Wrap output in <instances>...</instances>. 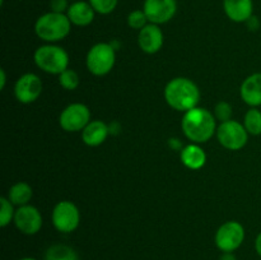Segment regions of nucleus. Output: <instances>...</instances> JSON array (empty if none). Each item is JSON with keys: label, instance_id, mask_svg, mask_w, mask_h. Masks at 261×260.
Segmentation results:
<instances>
[{"label": "nucleus", "instance_id": "nucleus-14", "mask_svg": "<svg viewBox=\"0 0 261 260\" xmlns=\"http://www.w3.org/2000/svg\"><path fill=\"white\" fill-rule=\"evenodd\" d=\"M223 9L232 22L246 23L254 15V2L252 0H223Z\"/></svg>", "mask_w": 261, "mask_h": 260}, {"label": "nucleus", "instance_id": "nucleus-32", "mask_svg": "<svg viewBox=\"0 0 261 260\" xmlns=\"http://www.w3.org/2000/svg\"><path fill=\"white\" fill-rule=\"evenodd\" d=\"M5 82H7V75H5L4 69H0V88L4 89Z\"/></svg>", "mask_w": 261, "mask_h": 260}, {"label": "nucleus", "instance_id": "nucleus-29", "mask_svg": "<svg viewBox=\"0 0 261 260\" xmlns=\"http://www.w3.org/2000/svg\"><path fill=\"white\" fill-rule=\"evenodd\" d=\"M168 144H170L171 148H173L175 150H181L182 149V143H181L180 139H177V138H171L170 140H168Z\"/></svg>", "mask_w": 261, "mask_h": 260}, {"label": "nucleus", "instance_id": "nucleus-27", "mask_svg": "<svg viewBox=\"0 0 261 260\" xmlns=\"http://www.w3.org/2000/svg\"><path fill=\"white\" fill-rule=\"evenodd\" d=\"M69 7H70L69 0H50V12L66 14Z\"/></svg>", "mask_w": 261, "mask_h": 260}, {"label": "nucleus", "instance_id": "nucleus-23", "mask_svg": "<svg viewBox=\"0 0 261 260\" xmlns=\"http://www.w3.org/2000/svg\"><path fill=\"white\" fill-rule=\"evenodd\" d=\"M0 226L7 227L14 219V204L8 198H0Z\"/></svg>", "mask_w": 261, "mask_h": 260}, {"label": "nucleus", "instance_id": "nucleus-1", "mask_svg": "<svg viewBox=\"0 0 261 260\" xmlns=\"http://www.w3.org/2000/svg\"><path fill=\"white\" fill-rule=\"evenodd\" d=\"M216 116L209 110L203 107H194L189 111L184 112L181 127L184 135L190 142L201 144L212 139L217 133Z\"/></svg>", "mask_w": 261, "mask_h": 260}, {"label": "nucleus", "instance_id": "nucleus-8", "mask_svg": "<svg viewBox=\"0 0 261 260\" xmlns=\"http://www.w3.org/2000/svg\"><path fill=\"white\" fill-rule=\"evenodd\" d=\"M245 227L237 221H228L216 232L217 247L222 252H234L245 241Z\"/></svg>", "mask_w": 261, "mask_h": 260}, {"label": "nucleus", "instance_id": "nucleus-31", "mask_svg": "<svg viewBox=\"0 0 261 260\" xmlns=\"http://www.w3.org/2000/svg\"><path fill=\"white\" fill-rule=\"evenodd\" d=\"M255 250H256L257 255L261 257V232L256 236V240H255Z\"/></svg>", "mask_w": 261, "mask_h": 260}, {"label": "nucleus", "instance_id": "nucleus-24", "mask_svg": "<svg viewBox=\"0 0 261 260\" xmlns=\"http://www.w3.org/2000/svg\"><path fill=\"white\" fill-rule=\"evenodd\" d=\"M148 23H149V20H148L147 15H145L143 9H135L133 12H130L129 15H127V25L130 28H133V30L140 31Z\"/></svg>", "mask_w": 261, "mask_h": 260}, {"label": "nucleus", "instance_id": "nucleus-15", "mask_svg": "<svg viewBox=\"0 0 261 260\" xmlns=\"http://www.w3.org/2000/svg\"><path fill=\"white\" fill-rule=\"evenodd\" d=\"M240 96L250 107L261 106V73L251 74L242 82Z\"/></svg>", "mask_w": 261, "mask_h": 260}, {"label": "nucleus", "instance_id": "nucleus-3", "mask_svg": "<svg viewBox=\"0 0 261 260\" xmlns=\"http://www.w3.org/2000/svg\"><path fill=\"white\" fill-rule=\"evenodd\" d=\"M70 30V20L68 15L63 13H45L38 17L35 23V32L37 37L48 43L58 42L68 37Z\"/></svg>", "mask_w": 261, "mask_h": 260}, {"label": "nucleus", "instance_id": "nucleus-33", "mask_svg": "<svg viewBox=\"0 0 261 260\" xmlns=\"http://www.w3.org/2000/svg\"><path fill=\"white\" fill-rule=\"evenodd\" d=\"M20 260H36V259H33V257H23V259Z\"/></svg>", "mask_w": 261, "mask_h": 260}, {"label": "nucleus", "instance_id": "nucleus-7", "mask_svg": "<svg viewBox=\"0 0 261 260\" xmlns=\"http://www.w3.org/2000/svg\"><path fill=\"white\" fill-rule=\"evenodd\" d=\"M54 227L61 233H71L81 223V213L73 201L61 200L54 206L51 216Z\"/></svg>", "mask_w": 261, "mask_h": 260}, {"label": "nucleus", "instance_id": "nucleus-21", "mask_svg": "<svg viewBox=\"0 0 261 260\" xmlns=\"http://www.w3.org/2000/svg\"><path fill=\"white\" fill-rule=\"evenodd\" d=\"M244 125L250 135H261V111L257 107H251L245 114Z\"/></svg>", "mask_w": 261, "mask_h": 260}, {"label": "nucleus", "instance_id": "nucleus-20", "mask_svg": "<svg viewBox=\"0 0 261 260\" xmlns=\"http://www.w3.org/2000/svg\"><path fill=\"white\" fill-rule=\"evenodd\" d=\"M45 260H79V256L71 246L55 244L46 250Z\"/></svg>", "mask_w": 261, "mask_h": 260}, {"label": "nucleus", "instance_id": "nucleus-13", "mask_svg": "<svg viewBox=\"0 0 261 260\" xmlns=\"http://www.w3.org/2000/svg\"><path fill=\"white\" fill-rule=\"evenodd\" d=\"M165 36L158 24L148 23L144 28L139 31L138 35V45L140 50L145 54H155L162 48Z\"/></svg>", "mask_w": 261, "mask_h": 260}, {"label": "nucleus", "instance_id": "nucleus-30", "mask_svg": "<svg viewBox=\"0 0 261 260\" xmlns=\"http://www.w3.org/2000/svg\"><path fill=\"white\" fill-rule=\"evenodd\" d=\"M219 260H237V257L233 252H222Z\"/></svg>", "mask_w": 261, "mask_h": 260}, {"label": "nucleus", "instance_id": "nucleus-25", "mask_svg": "<svg viewBox=\"0 0 261 260\" xmlns=\"http://www.w3.org/2000/svg\"><path fill=\"white\" fill-rule=\"evenodd\" d=\"M96 13L102 15H107L116 9L119 0H88Z\"/></svg>", "mask_w": 261, "mask_h": 260}, {"label": "nucleus", "instance_id": "nucleus-19", "mask_svg": "<svg viewBox=\"0 0 261 260\" xmlns=\"http://www.w3.org/2000/svg\"><path fill=\"white\" fill-rule=\"evenodd\" d=\"M33 191L30 184L24 183V181H19V183L14 184V185L9 189L8 199H9L14 205L22 206L27 205V204L30 203Z\"/></svg>", "mask_w": 261, "mask_h": 260}, {"label": "nucleus", "instance_id": "nucleus-28", "mask_svg": "<svg viewBox=\"0 0 261 260\" xmlns=\"http://www.w3.org/2000/svg\"><path fill=\"white\" fill-rule=\"evenodd\" d=\"M246 24H247V28H249L250 31H257L260 28L259 18H257L256 15H252V17L247 20Z\"/></svg>", "mask_w": 261, "mask_h": 260}, {"label": "nucleus", "instance_id": "nucleus-26", "mask_svg": "<svg viewBox=\"0 0 261 260\" xmlns=\"http://www.w3.org/2000/svg\"><path fill=\"white\" fill-rule=\"evenodd\" d=\"M232 106L226 101H221L216 105V109H214V116L218 121L226 122L232 120Z\"/></svg>", "mask_w": 261, "mask_h": 260}, {"label": "nucleus", "instance_id": "nucleus-18", "mask_svg": "<svg viewBox=\"0 0 261 260\" xmlns=\"http://www.w3.org/2000/svg\"><path fill=\"white\" fill-rule=\"evenodd\" d=\"M181 162L190 170H200L206 162V153L196 143L185 145L180 152Z\"/></svg>", "mask_w": 261, "mask_h": 260}, {"label": "nucleus", "instance_id": "nucleus-2", "mask_svg": "<svg viewBox=\"0 0 261 260\" xmlns=\"http://www.w3.org/2000/svg\"><path fill=\"white\" fill-rule=\"evenodd\" d=\"M165 99L168 106L176 111L186 112L194 107H198L200 91L191 79L177 76L166 84Z\"/></svg>", "mask_w": 261, "mask_h": 260}, {"label": "nucleus", "instance_id": "nucleus-22", "mask_svg": "<svg viewBox=\"0 0 261 260\" xmlns=\"http://www.w3.org/2000/svg\"><path fill=\"white\" fill-rule=\"evenodd\" d=\"M59 83L66 91H74V89L78 88L81 81H79L78 73L73 69L68 68L59 75Z\"/></svg>", "mask_w": 261, "mask_h": 260}, {"label": "nucleus", "instance_id": "nucleus-12", "mask_svg": "<svg viewBox=\"0 0 261 260\" xmlns=\"http://www.w3.org/2000/svg\"><path fill=\"white\" fill-rule=\"evenodd\" d=\"M14 224L22 233L32 236L36 235L42 227V216L36 206L22 205L18 206L14 214Z\"/></svg>", "mask_w": 261, "mask_h": 260}, {"label": "nucleus", "instance_id": "nucleus-4", "mask_svg": "<svg viewBox=\"0 0 261 260\" xmlns=\"http://www.w3.org/2000/svg\"><path fill=\"white\" fill-rule=\"evenodd\" d=\"M35 64L42 71L60 75L69 66V55L63 47L56 45L40 46L33 55Z\"/></svg>", "mask_w": 261, "mask_h": 260}, {"label": "nucleus", "instance_id": "nucleus-11", "mask_svg": "<svg viewBox=\"0 0 261 260\" xmlns=\"http://www.w3.org/2000/svg\"><path fill=\"white\" fill-rule=\"evenodd\" d=\"M42 93V82L33 73H25L18 78L14 86V96L20 103H32Z\"/></svg>", "mask_w": 261, "mask_h": 260}, {"label": "nucleus", "instance_id": "nucleus-16", "mask_svg": "<svg viewBox=\"0 0 261 260\" xmlns=\"http://www.w3.org/2000/svg\"><path fill=\"white\" fill-rule=\"evenodd\" d=\"M69 20L73 25L76 27H87L94 20L96 10L92 8V5L88 2L79 0V2L71 3L66 12Z\"/></svg>", "mask_w": 261, "mask_h": 260}, {"label": "nucleus", "instance_id": "nucleus-17", "mask_svg": "<svg viewBox=\"0 0 261 260\" xmlns=\"http://www.w3.org/2000/svg\"><path fill=\"white\" fill-rule=\"evenodd\" d=\"M110 134V127L102 120H91L82 132V140L89 147H98Z\"/></svg>", "mask_w": 261, "mask_h": 260}, {"label": "nucleus", "instance_id": "nucleus-10", "mask_svg": "<svg viewBox=\"0 0 261 260\" xmlns=\"http://www.w3.org/2000/svg\"><path fill=\"white\" fill-rule=\"evenodd\" d=\"M143 10L147 15L149 23L165 24L175 17L177 12L176 0H144Z\"/></svg>", "mask_w": 261, "mask_h": 260}, {"label": "nucleus", "instance_id": "nucleus-34", "mask_svg": "<svg viewBox=\"0 0 261 260\" xmlns=\"http://www.w3.org/2000/svg\"><path fill=\"white\" fill-rule=\"evenodd\" d=\"M69 2H71V3H74V2H79V0H69Z\"/></svg>", "mask_w": 261, "mask_h": 260}, {"label": "nucleus", "instance_id": "nucleus-5", "mask_svg": "<svg viewBox=\"0 0 261 260\" xmlns=\"http://www.w3.org/2000/svg\"><path fill=\"white\" fill-rule=\"evenodd\" d=\"M116 63V48L112 43L99 42L92 46L87 54L86 64L89 73L96 76H103L114 69Z\"/></svg>", "mask_w": 261, "mask_h": 260}, {"label": "nucleus", "instance_id": "nucleus-6", "mask_svg": "<svg viewBox=\"0 0 261 260\" xmlns=\"http://www.w3.org/2000/svg\"><path fill=\"white\" fill-rule=\"evenodd\" d=\"M216 135L222 147L228 150L242 149L249 140V133L245 125L236 120L221 122V125L217 127Z\"/></svg>", "mask_w": 261, "mask_h": 260}, {"label": "nucleus", "instance_id": "nucleus-9", "mask_svg": "<svg viewBox=\"0 0 261 260\" xmlns=\"http://www.w3.org/2000/svg\"><path fill=\"white\" fill-rule=\"evenodd\" d=\"M91 122V111L84 103H71L63 110L59 117V124L65 132H83Z\"/></svg>", "mask_w": 261, "mask_h": 260}]
</instances>
